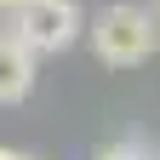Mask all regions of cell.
I'll use <instances>...</instances> for the list:
<instances>
[{
  "label": "cell",
  "mask_w": 160,
  "mask_h": 160,
  "mask_svg": "<svg viewBox=\"0 0 160 160\" xmlns=\"http://www.w3.org/2000/svg\"><path fill=\"white\" fill-rule=\"evenodd\" d=\"M92 52H97V63H109V69H137V63H149V57L160 52V23H154V12L132 6V0L97 12V17H92Z\"/></svg>",
  "instance_id": "cell-1"
},
{
  "label": "cell",
  "mask_w": 160,
  "mask_h": 160,
  "mask_svg": "<svg viewBox=\"0 0 160 160\" xmlns=\"http://www.w3.org/2000/svg\"><path fill=\"white\" fill-rule=\"evenodd\" d=\"M80 6L74 0H23V6L12 12V29L34 57H52V52H69L74 40H80Z\"/></svg>",
  "instance_id": "cell-2"
},
{
  "label": "cell",
  "mask_w": 160,
  "mask_h": 160,
  "mask_svg": "<svg viewBox=\"0 0 160 160\" xmlns=\"http://www.w3.org/2000/svg\"><path fill=\"white\" fill-rule=\"evenodd\" d=\"M34 92V52L23 46L17 34L0 29V103H23V97Z\"/></svg>",
  "instance_id": "cell-3"
},
{
  "label": "cell",
  "mask_w": 160,
  "mask_h": 160,
  "mask_svg": "<svg viewBox=\"0 0 160 160\" xmlns=\"http://www.w3.org/2000/svg\"><path fill=\"white\" fill-rule=\"evenodd\" d=\"M97 160H154V154H149L143 143H109V149L97 154Z\"/></svg>",
  "instance_id": "cell-4"
},
{
  "label": "cell",
  "mask_w": 160,
  "mask_h": 160,
  "mask_svg": "<svg viewBox=\"0 0 160 160\" xmlns=\"http://www.w3.org/2000/svg\"><path fill=\"white\" fill-rule=\"evenodd\" d=\"M17 6H23V0H0V12H17Z\"/></svg>",
  "instance_id": "cell-5"
},
{
  "label": "cell",
  "mask_w": 160,
  "mask_h": 160,
  "mask_svg": "<svg viewBox=\"0 0 160 160\" xmlns=\"http://www.w3.org/2000/svg\"><path fill=\"white\" fill-rule=\"evenodd\" d=\"M0 160H29V154H12V149H0Z\"/></svg>",
  "instance_id": "cell-6"
},
{
  "label": "cell",
  "mask_w": 160,
  "mask_h": 160,
  "mask_svg": "<svg viewBox=\"0 0 160 160\" xmlns=\"http://www.w3.org/2000/svg\"><path fill=\"white\" fill-rule=\"evenodd\" d=\"M154 23H160V0H154Z\"/></svg>",
  "instance_id": "cell-7"
}]
</instances>
